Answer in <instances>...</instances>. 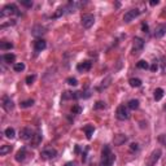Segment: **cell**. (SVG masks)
Segmentation results:
<instances>
[{
  "instance_id": "28",
  "label": "cell",
  "mask_w": 166,
  "mask_h": 166,
  "mask_svg": "<svg viewBox=\"0 0 166 166\" xmlns=\"http://www.w3.org/2000/svg\"><path fill=\"white\" fill-rule=\"evenodd\" d=\"M65 11H66V7H61V8H58L57 12L52 16V18H58V17H61L64 13H65Z\"/></svg>"
},
{
  "instance_id": "25",
  "label": "cell",
  "mask_w": 166,
  "mask_h": 166,
  "mask_svg": "<svg viewBox=\"0 0 166 166\" xmlns=\"http://www.w3.org/2000/svg\"><path fill=\"white\" fill-rule=\"evenodd\" d=\"M13 48V44L11 42H1L0 43V49L1 51H5V49H12Z\"/></svg>"
},
{
  "instance_id": "39",
  "label": "cell",
  "mask_w": 166,
  "mask_h": 166,
  "mask_svg": "<svg viewBox=\"0 0 166 166\" xmlns=\"http://www.w3.org/2000/svg\"><path fill=\"white\" fill-rule=\"evenodd\" d=\"M157 69H158V65H157V64H153V65L152 66H151V70H152V71H156V70H157Z\"/></svg>"
},
{
  "instance_id": "31",
  "label": "cell",
  "mask_w": 166,
  "mask_h": 166,
  "mask_svg": "<svg viewBox=\"0 0 166 166\" xmlns=\"http://www.w3.org/2000/svg\"><path fill=\"white\" fill-rule=\"evenodd\" d=\"M63 100H73V92L70 91H66L63 93Z\"/></svg>"
},
{
  "instance_id": "21",
  "label": "cell",
  "mask_w": 166,
  "mask_h": 166,
  "mask_svg": "<svg viewBox=\"0 0 166 166\" xmlns=\"http://www.w3.org/2000/svg\"><path fill=\"white\" fill-rule=\"evenodd\" d=\"M34 103H35V101H34L33 99H29V100L21 101V103H19V106H21L22 109H25V108H30V106L34 105Z\"/></svg>"
},
{
  "instance_id": "38",
  "label": "cell",
  "mask_w": 166,
  "mask_h": 166,
  "mask_svg": "<svg viewBox=\"0 0 166 166\" xmlns=\"http://www.w3.org/2000/svg\"><path fill=\"white\" fill-rule=\"evenodd\" d=\"M142 30H143V33H148V25L147 24L142 25Z\"/></svg>"
},
{
  "instance_id": "6",
  "label": "cell",
  "mask_w": 166,
  "mask_h": 166,
  "mask_svg": "<svg viewBox=\"0 0 166 166\" xmlns=\"http://www.w3.org/2000/svg\"><path fill=\"white\" fill-rule=\"evenodd\" d=\"M140 14V11L139 9H131V11H127L125 13V16H123V21L126 22V24H130L131 21H134V19L136 18V17Z\"/></svg>"
},
{
  "instance_id": "26",
  "label": "cell",
  "mask_w": 166,
  "mask_h": 166,
  "mask_svg": "<svg viewBox=\"0 0 166 166\" xmlns=\"http://www.w3.org/2000/svg\"><path fill=\"white\" fill-rule=\"evenodd\" d=\"M11 151H12V147H11V145H8V144L1 145V148H0V155H1V156H5L7 153H9Z\"/></svg>"
},
{
  "instance_id": "41",
  "label": "cell",
  "mask_w": 166,
  "mask_h": 166,
  "mask_svg": "<svg viewBox=\"0 0 166 166\" xmlns=\"http://www.w3.org/2000/svg\"><path fill=\"white\" fill-rule=\"evenodd\" d=\"M64 166H77V165H75V162H66Z\"/></svg>"
},
{
  "instance_id": "23",
  "label": "cell",
  "mask_w": 166,
  "mask_h": 166,
  "mask_svg": "<svg viewBox=\"0 0 166 166\" xmlns=\"http://www.w3.org/2000/svg\"><path fill=\"white\" fill-rule=\"evenodd\" d=\"M4 134H5V136H7V138H8V139H13L14 136H16V131H14V128H12V127L5 128V131H4Z\"/></svg>"
},
{
  "instance_id": "8",
  "label": "cell",
  "mask_w": 166,
  "mask_h": 166,
  "mask_svg": "<svg viewBox=\"0 0 166 166\" xmlns=\"http://www.w3.org/2000/svg\"><path fill=\"white\" fill-rule=\"evenodd\" d=\"M19 138H21L22 140H31L34 138L33 130L29 127H24L21 131H19Z\"/></svg>"
},
{
  "instance_id": "18",
  "label": "cell",
  "mask_w": 166,
  "mask_h": 166,
  "mask_svg": "<svg viewBox=\"0 0 166 166\" xmlns=\"http://www.w3.org/2000/svg\"><path fill=\"white\" fill-rule=\"evenodd\" d=\"M40 142H42V135H40V132L34 134V138L31 139V144H33V147H38Z\"/></svg>"
},
{
  "instance_id": "10",
  "label": "cell",
  "mask_w": 166,
  "mask_h": 166,
  "mask_svg": "<svg viewBox=\"0 0 166 166\" xmlns=\"http://www.w3.org/2000/svg\"><path fill=\"white\" fill-rule=\"evenodd\" d=\"M91 68H92V63H91L90 60H86V61H83V63H79L78 65H77V70H78L79 73L88 71Z\"/></svg>"
},
{
  "instance_id": "17",
  "label": "cell",
  "mask_w": 166,
  "mask_h": 166,
  "mask_svg": "<svg viewBox=\"0 0 166 166\" xmlns=\"http://www.w3.org/2000/svg\"><path fill=\"white\" fill-rule=\"evenodd\" d=\"M83 131L86 132V136H87V139H91L93 135V131H95V127L92 125H87L83 127Z\"/></svg>"
},
{
  "instance_id": "32",
  "label": "cell",
  "mask_w": 166,
  "mask_h": 166,
  "mask_svg": "<svg viewBox=\"0 0 166 166\" xmlns=\"http://www.w3.org/2000/svg\"><path fill=\"white\" fill-rule=\"evenodd\" d=\"M19 3H21V5L26 7V8H31L33 7V1L31 0H19Z\"/></svg>"
},
{
  "instance_id": "15",
  "label": "cell",
  "mask_w": 166,
  "mask_h": 166,
  "mask_svg": "<svg viewBox=\"0 0 166 166\" xmlns=\"http://www.w3.org/2000/svg\"><path fill=\"white\" fill-rule=\"evenodd\" d=\"M33 36H42L43 34H46V27H43L42 25H35L31 30Z\"/></svg>"
},
{
  "instance_id": "29",
  "label": "cell",
  "mask_w": 166,
  "mask_h": 166,
  "mask_svg": "<svg viewBox=\"0 0 166 166\" xmlns=\"http://www.w3.org/2000/svg\"><path fill=\"white\" fill-rule=\"evenodd\" d=\"M138 68H139V69H144V70H145V69L149 68V64H148L147 61H144V60H140L139 63H138Z\"/></svg>"
},
{
  "instance_id": "24",
  "label": "cell",
  "mask_w": 166,
  "mask_h": 166,
  "mask_svg": "<svg viewBox=\"0 0 166 166\" xmlns=\"http://www.w3.org/2000/svg\"><path fill=\"white\" fill-rule=\"evenodd\" d=\"M162 97H163V90H162V88H156V91H155V100L156 101H160Z\"/></svg>"
},
{
  "instance_id": "9",
  "label": "cell",
  "mask_w": 166,
  "mask_h": 166,
  "mask_svg": "<svg viewBox=\"0 0 166 166\" xmlns=\"http://www.w3.org/2000/svg\"><path fill=\"white\" fill-rule=\"evenodd\" d=\"M40 156L44 158V160H52V158H54L57 156V151L53 149V148H47V149L42 151Z\"/></svg>"
},
{
  "instance_id": "14",
  "label": "cell",
  "mask_w": 166,
  "mask_h": 166,
  "mask_svg": "<svg viewBox=\"0 0 166 166\" xmlns=\"http://www.w3.org/2000/svg\"><path fill=\"white\" fill-rule=\"evenodd\" d=\"M126 142H127V136H126L125 134H117V135L114 136V139H113L114 145H122V144H125Z\"/></svg>"
},
{
  "instance_id": "11",
  "label": "cell",
  "mask_w": 166,
  "mask_h": 166,
  "mask_svg": "<svg viewBox=\"0 0 166 166\" xmlns=\"http://www.w3.org/2000/svg\"><path fill=\"white\" fill-rule=\"evenodd\" d=\"M47 47V43L44 39H36L35 42H34V49H35L36 53H39V52L44 51Z\"/></svg>"
},
{
  "instance_id": "16",
  "label": "cell",
  "mask_w": 166,
  "mask_h": 166,
  "mask_svg": "<svg viewBox=\"0 0 166 166\" xmlns=\"http://www.w3.org/2000/svg\"><path fill=\"white\" fill-rule=\"evenodd\" d=\"M25 158H26V148H21V149L16 153V161L17 162H22Z\"/></svg>"
},
{
  "instance_id": "35",
  "label": "cell",
  "mask_w": 166,
  "mask_h": 166,
  "mask_svg": "<svg viewBox=\"0 0 166 166\" xmlns=\"http://www.w3.org/2000/svg\"><path fill=\"white\" fill-rule=\"evenodd\" d=\"M81 112H82V108L79 105H74L73 108H71V113H73V114H79Z\"/></svg>"
},
{
  "instance_id": "27",
  "label": "cell",
  "mask_w": 166,
  "mask_h": 166,
  "mask_svg": "<svg viewBox=\"0 0 166 166\" xmlns=\"http://www.w3.org/2000/svg\"><path fill=\"white\" fill-rule=\"evenodd\" d=\"M13 70H14V71H17V73H21V71H24V70H25V64H24V63L14 64Z\"/></svg>"
},
{
  "instance_id": "7",
  "label": "cell",
  "mask_w": 166,
  "mask_h": 166,
  "mask_svg": "<svg viewBox=\"0 0 166 166\" xmlns=\"http://www.w3.org/2000/svg\"><path fill=\"white\" fill-rule=\"evenodd\" d=\"M1 106H3V109L5 110V112H11V110H13L14 108V103L13 100H12L9 96H3V101H1Z\"/></svg>"
},
{
  "instance_id": "37",
  "label": "cell",
  "mask_w": 166,
  "mask_h": 166,
  "mask_svg": "<svg viewBox=\"0 0 166 166\" xmlns=\"http://www.w3.org/2000/svg\"><path fill=\"white\" fill-rule=\"evenodd\" d=\"M130 149L132 151V152H134V151H139V144H136V143H132V144L130 145Z\"/></svg>"
},
{
  "instance_id": "13",
  "label": "cell",
  "mask_w": 166,
  "mask_h": 166,
  "mask_svg": "<svg viewBox=\"0 0 166 166\" xmlns=\"http://www.w3.org/2000/svg\"><path fill=\"white\" fill-rule=\"evenodd\" d=\"M165 34H166V24L158 25L155 29V38H162Z\"/></svg>"
},
{
  "instance_id": "22",
  "label": "cell",
  "mask_w": 166,
  "mask_h": 166,
  "mask_svg": "<svg viewBox=\"0 0 166 166\" xmlns=\"http://www.w3.org/2000/svg\"><path fill=\"white\" fill-rule=\"evenodd\" d=\"M128 83H130L131 87H140L142 86V81L139 78H130Z\"/></svg>"
},
{
  "instance_id": "34",
  "label": "cell",
  "mask_w": 166,
  "mask_h": 166,
  "mask_svg": "<svg viewBox=\"0 0 166 166\" xmlns=\"http://www.w3.org/2000/svg\"><path fill=\"white\" fill-rule=\"evenodd\" d=\"M36 79V75L35 74H33V75H29L26 77V83L27 85H31V83H34V81Z\"/></svg>"
},
{
  "instance_id": "42",
  "label": "cell",
  "mask_w": 166,
  "mask_h": 166,
  "mask_svg": "<svg viewBox=\"0 0 166 166\" xmlns=\"http://www.w3.org/2000/svg\"><path fill=\"white\" fill-rule=\"evenodd\" d=\"M79 152H81V148L77 145V147H75V153H79Z\"/></svg>"
},
{
  "instance_id": "4",
  "label": "cell",
  "mask_w": 166,
  "mask_h": 166,
  "mask_svg": "<svg viewBox=\"0 0 166 166\" xmlns=\"http://www.w3.org/2000/svg\"><path fill=\"white\" fill-rule=\"evenodd\" d=\"M143 48H144V40L139 36H135L132 40V53L134 54L140 53L143 51Z\"/></svg>"
},
{
  "instance_id": "1",
  "label": "cell",
  "mask_w": 166,
  "mask_h": 166,
  "mask_svg": "<svg viewBox=\"0 0 166 166\" xmlns=\"http://www.w3.org/2000/svg\"><path fill=\"white\" fill-rule=\"evenodd\" d=\"M116 160V156L112 153L110 151V147L109 145H104L103 151H101V166H112L113 162Z\"/></svg>"
},
{
  "instance_id": "36",
  "label": "cell",
  "mask_w": 166,
  "mask_h": 166,
  "mask_svg": "<svg viewBox=\"0 0 166 166\" xmlns=\"http://www.w3.org/2000/svg\"><path fill=\"white\" fill-rule=\"evenodd\" d=\"M158 142H160L162 145H165V147H166V134H162V135L158 136Z\"/></svg>"
},
{
  "instance_id": "20",
  "label": "cell",
  "mask_w": 166,
  "mask_h": 166,
  "mask_svg": "<svg viewBox=\"0 0 166 166\" xmlns=\"http://www.w3.org/2000/svg\"><path fill=\"white\" fill-rule=\"evenodd\" d=\"M3 60L5 61L7 64H12L16 60V56H14L13 53H5V54H3Z\"/></svg>"
},
{
  "instance_id": "5",
  "label": "cell",
  "mask_w": 166,
  "mask_h": 166,
  "mask_svg": "<svg viewBox=\"0 0 166 166\" xmlns=\"http://www.w3.org/2000/svg\"><path fill=\"white\" fill-rule=\"evenodd\" d=\"M81 24L85 29H90V27H92L93 24H95V17H93L92 14H83L81 18Z\"/></svg>"
},
{
  "instance_id": "43",
  "label": "cell",
  "mask_w": 166,
  "mask_h": 166,
  "mask_svg": "<svg viewBox=\"0 0 166 166\" xmlns=\"http://www.w3.org/2000/svg\"><path fill=\"white\" fill-rule=\"evenodd\" d=\"M163 110H166V105H165V106H163Z\"/></svg>"
},
{
  "instance_id": "12",
  "label": "cell",
  "mask_w": 166,
  "mask_h": 166,
  "mask_svg": "<svg viewBox=\"0 0 166 166\" xmlns=\"http://www.w3.org/2000/svg\"><path fill=\"white\" fill-rule=\"evenodd\" d=\"M160 157H161V151L160 149L153 151L151 157H149V161H148V166H153L158 160H160Z\"/></svg>"
},
{
  "instance_id": "40",
  "label": "cell",
  "mask_w": 166,
  "mask_h": 166,
  "mask_svg": "<svg viewBox=\"0 0 166 166\" xmlns=\"http://www.w3.org/2000/svg\"><path fill=\"white\" fill-rule=\"evenodd\" d=\"M151 5H152V7H155V5H157V4H158V0H152V1H151Z\"/></svg>"
},
{
  "instance_id": "19",
  "label": "cell",
  "mask_w": 166,
  "mask_h": 166,
  "mask_svg": "<svg viewBox=\"0 0 166 166\" xmlns=\"http://www.w3.org/2000/svg\"><path fill=\"white\" fill-rule=\"evenodd\" d=\"M127 108L131 109V110H136V109L139 108V100H136V99L130 100V101H128V104H127Z\"/></svg>"
},
{
  "instance_id": "33",
  "label": "cell",
  "mask_w": 166,
  "mask_h": 166,
  "mask_svg": "<svg viewBox=\"0 0 166 166\" xmlns=\"http://www.w3.org/2000/svg\"><path fill=\"white\" fill-rule=\"evenodd\" d=\"M93 108H95L96 110H99V109H104L105 108V103H104V101H96V104L93 105Z\"/></svg>"
},
{
  "instance_id": "2",
  "label": "cell",
  "mask_w": 166,
  "mask_h": 166,
  "mask_svg": "<svg viewBox=\"0 0 166 166\" xmlns=\"http://www.w3.org/2000/svg\"><path fill=\"white\" fill-rule=\"evenodd\" d=\"M13 14H21L18 12V8H17L16 4H7V5H4V8L1 9V12H0V17L1 18H4V17L7 16H13Z\"/></svg>"
},
{
  "instance_id": "3",
  "label": "cell",
  "mask_w": 166,
  "mask_h": 166,
  "mask_svg": "<svg viewBox=\"0 0 166 166\" xmlns=\"http://www.w3.org/2000/svg\"><path fill=\"white\" fill-rule=\"evenodd\" d=\"M116 116L120 121H125L130 118V112H128V108L125 105H120L117 108V112H116Z\"/></svg>"
},
{
  "instance_id": "30",
  "label": "cell",
  "mask_w": 166,
  "mask_h": 166,
  "mask_svg": "<svg viewBox=\"0 0 166 166\" xmlns=\"http://www.w3.org/2000/svg\"><path fill=\"white\" fill-rule=\"evenodd\" d=\"M66 83H68L69 86H77V85H78V81H77V78H73V77H69V78L66 79Z\"/></svg>"
}]
</instances>
